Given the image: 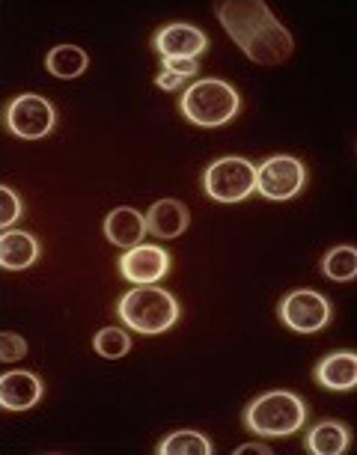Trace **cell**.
<instances>
[{"label": "cell", "instance_id": "7", "mask_svg": "<svg viewBox=\"0 0 357 455\" xmlns=\"http://www.w3.org/2000/svg\"><path fill=\"white\" fill-rule=\"evenodd\" d=\"M280 322L298 333H316L328 328L330 300L313 289H295L280 300Z\"/></svg>", "mask_w": 357, "mask_h": 455}, {"label": "cell", "instance_id": "1", "mask_svg": "<svg viewBox=\"0 0 357 455\" xmlns=\"http://www.w3.org/2000/svg\"><path fill=\"white\" fill-rule=\"evenodd\" d=\"M307 423V405L292 390L262 393L244 408V426L259 437H289Z\"/></svg>", "mask_w": 357, "mask_h": 455}, {"label": "cell", "instance_id": "13", "mask_svg": "<svg viewBox=\"0 0 357 455\" xmlns=\"http://www.w3.org/2000/svg\"><path fill=\"white\" fill-rule=\"evenodd\" d=\"M147 233V214H140L131 205H119V209H114L105 218V238L110 244L125 247V251L138 247Z\"/></svg>", "mask_w": 357, "mask_h": 455}, {"label": "cell", "instance_id": "9", "mask_svg": "<svg viewBox=\"0 0 357 455\" xmlns=\"http://www.w3.org/2000/svg\"><path fill=\"white\" fill-rule=\"evenodd\" d=\"M170 253L158 244H138L119 259V274L134 286H155L158 280L167 277L170 271Z\"/></svg>", "mask_w": 357, "mask_h": 455}, {"label": "cell", "instance_id": "8", "mask_svg": "<svg viewBox=\"0 0 357 455\" xmlns=\"http://www.w3.org/2000/svg\"><path fill=\"white\" fill-rule=\"evenodd\" d=\"M215 12L235 45H244L253 33L274 19L266 0H220V4H215Z\"/></svg>", "mask_w": 357, "mask_h": 455}, {"label": "cell", "instance_id": "6", "mask_svg": "<svg viewBox=\"0 0 357 455\" xmlns=\"http://www.w3.org/2000/svg\"><path fill=\"white\" fill-rule=\"evenodd\" d=\"M304 185H307V170L292 156L266 158L257 167V191L266 196V200L286 203L301 194Z\"/></svg>", "mask_w": 357, "mask_h": 455}, {"label": "cell", "instance_id": "15", "mask_svg": "<svg viewBox=\"0 0 357 455\" xmlns=\"http://www.w3.org/2000/svg\"><path fill=\"white\" fill-rule=\"evenodd\" d=\"M42 256V247L36 235L21 233V229H6L0 238V265L6 271H24L30 265H36Z\"/></svg>", "mask_w": 357, "mask_h": 455}, {"label": "cell", "instance_id": "17", "mask_svg": "<svg viewBox=\"0 0 357 455\" xmlns=\"http://www.w3.org/2000/svg\"><path fill=\"white\" fill-rule=\"evenodd\" d=\"M348 446H352V432L337 419H325L307 432V450L313 455H343Z\"/></svg>", "mask_w": 357, "mask_h": 455}, {"label": "cell", "instance_id": "14", "mask_svg": "<svg viewBox=\"0 0 357 455\" xmlns=\"http://www.w3.org/2000/svg\"><path fill=\"white\" fill-rule=\"evenodd\" d=\"M316 381L325 390L348 393L357 384V355L352 351H334L316 366Z\"/></svg>", "mask_w": 357, "mask_h": 455}, {"label": "cell", "instance_id": "22", "mask_svg": "<svg viewBox=\"0 0 357 455\" xmlns=\"http://www.w3.org/2000/svg\"><path fill=\"white\" fill-rule=\"evenodd\" d=\"M24 355H28V339L19 337V333H12V331L0 333V360H4V363L21 360Z\"/></svg>", "mask_w": 357, "mask_h": 455}, {"label": "cell", "instance_id": "3", "mask_svg": "<svg viewBox=\"0 0 357 455\" xmlns=\"http://www.w3.org/2000/svg\"><path fill=\"white\" fill-rule=\"evenodd\" d=\"M123 324H129L131 331L143 333V337H155V333L170 331L182 315V307L178 300L170 295V291L158 289V286H138L131 289L129 295L119 298L116 307Z\"/></svg>", "mask_w": 357, "mask_h": 455}, {"label": "cell", "instance_id": "11", "mask_svg": "<svg viewBox=\"0 0 357 455\" xmlns=\"http://www.w3.org/2000/svg\"><path fill=\"white\" fill-rule=\"evenodd\" d=\"M238 48H242L244 54L250 57V63L280 66V63H286V60L292 57L295 39H292V33H289L277 19H271L266 28L257 30L248 42H244V45H238Z\"/></svg>", "mask_w": 357, "mask_h": 455}, {"label": "cell", "instance_id": "2", "mask_svg": "<svg viewBox=\"0 0 357 455\" xmlns=\"http://www.w3.org/2000/svg\"><path fill=\"white\" fill-rule=\"evenodd\" d=\"M178 110H182V116L188 119V123L200 128H220L238 116L242 96H238V90L233 84H226L220 78H202L182 92Z\"/></svg>", "mask_w": 357, "mask_h": 455}, {"label": "cell", "instance_id": "18", "mask_svg": "<svg viewBox=\"0 0 357 455\" xmlns=\"http://www.w3.org/2000/svg\"><path fill=\"white\" fill-rule=\"evenodd\" d=\"M45 66H48V72L54 75V78L75 81L90 68V57H87V51L78 48V45H57V48L48 51Z\"/></svg>", "mask_w": 357, "mask_h": 455}, {"label": "cell", "instance_id": "23", "mask_svg": "<svg viewBox=\"0 0 357 455\" xmlns=\"http://www.w3.org/2000/svg\"><path fill=\"white\" fill-rule=\"evenodd\" d=\"M0 203H4V214H0V227L10 229L15 220L21 218V200L10 185L0 188Z\"/></svg>", "mask_w": 357, "mask_h": 455}, {"label": "cell", "instance_id": "20", "mask_svg": "<svg viewBox=\"0 0 357 455\" xmlns=\"http://www.w3.org/2000/svg\"><path fill=\"white\" fill-rule=\"evenodd\" d=\"M321 274L334 283H352L357 274V251L354 247H334L321 259Z\"/></svg>", "mask_w": 357, "mask_h": 455}, {"label": "cell", "instance_id": "25", "mask_svg": "<svg viewBox=\"0 0 357 455\" xmlns=\"http://www.w3.org/2000/svg\"><path fill=\"white\" fill-rule=\"evenodd\" d=\"M182 84H185V78H178V75L170 72V68H164V72L155 78V87H161V90H178Z\"/></svg>", "mask_w": 357, "mask_h": 455}, {"label": "cell", "instance_id": "26", "mask_svg": "<svg viewBox=\"0 0 357 455\" xmlns=\"http://www.w3.org/2000/svg\"><path fill=\"white\" fill-rule=\"evenodd\" d=\"M248 452H259V455H268L271 452V446H266V443H242L235 450V455H248Z\"/></svg>", "mask_w": 357, "mask_h": 455}, {"label": "cell", "instance_id": "24", "mask_svg": "<svg viewBox=\"0 0 357 455\" xmlns=\"http://www.w3.org/2000/svg\"><path fill=\"white\" fill-rule=\"evenodd\" d=\"M164 68H170V72H176L178 78H194L197 75V60H170V63H164Z\"/></svg>", "mask_w": 357, "mask_h": 455}, {"label": "cell", "instance_id": "12", "mask_svg": "<svg viewBox=\"0 0 357 455\" xmlns=\"http://www.w3.org/2000/svg\"><path fill=\"white\" fill-rule=\"evenodd\" d=\"M42 387L39 375L30 369H19V372H4L0 378V405L6 411H30L33 405L42 402Z\"/></svg>", "mask_w": 357, "mask_h": 455}, {"label": "cell", "instance_id": "5", "mask_svg": "<svg viewBox=\"0 0 357 455\" xmlns=\"http://www.w3.org/2000/svg\"><path fill=\"white\" fill-rule=\"evenodd\" d=\"M57 114L48 99L36 96V92H21L6 105V128L10 134L21 137V140H42L54 132Z\"/></svg>", "mask_w": 357, "mask_h": 455}, {"label": "cell", "instance_id": "16", "mask_svg": "<svg viewBox=\"0 0 357 455\" xmlns=\"http://www.w3.org/2000/svg\"><path fill=\"white\" fill-rule=\"evenodd\" d=\"M188 223H191L188 205L178 200H158L147 212V229L158 238H178L188 229Z\"/></svg>", "mask_w": 357, "mask_h": 455}, {"label": "cell", "instance_id": "19", "mask_svg": "<svg viewBox=\"0 0 357 455\" xmlns=\"http://www.w3.org/2000/svg\"><path fill=\"white\" fill-rule=\"evenodd\" d=\"M155 452L158 455H211L215 452V446H211V441L206 435L185 428V432L167 435L164 441L155 446Z\"/></svg>", "mask_w": 357, "mask_h": 455}, {"label": "cell", "instance_id": "21", "mask_svg": "<svg viewBox=\"0 0 357 455\" xmlns=\"http://www.w3.org/2000/svg\"><path fill=\"white\" fill-rule=\"evenodd\" d=\"M92 348H96L101 357L116 360V357H125V355H129V351H131L134 346H131V339H129V333H125V331H119V328H105V331H99V333H96V339H92Z\"/></svg>", "mask_w": 357, "mask_h": 455}, {"label": "cell", "instance_id": "4", "mask_svg": "<svg viewBox=\"0 0 357 455\" xmlns=\"http://www.w3.org/2000/svg\"><path fill=\"white\" fill-rule=\"evenodd\" d=\"M202 191L215 203H244L257 191V167L242 156H226L211 161L202 173Z\"/></svg>", "mask_w": 357, "mask_h": 455}, {"label": "cell", "instance_id": "10", "mask_svg": "<svg viewBox=\"0 0 357 455\" xmlns=\"http://www.w3.org/2000/svg\"><path fill=\"white\" fill-rule=\"evenodd\" d=\"M155 54L170 63V60H197L209 51V36L194 24H167L152 39Z\"/></svg>", "mask_w": 357, "mask_h": 455}]
</instances>
